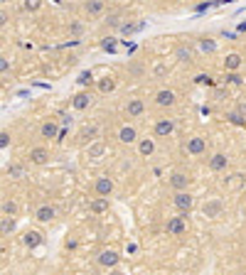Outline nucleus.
Returning a JSON list of instances; mask_svg holds the SVG:
<instances>
[{"mask_svg": "<svg viewBox=\"0 0 246 275\" xmlns=\"http://www.w3.org/2000/svg\"><path fill=\"white\" fill-rule=\"evenodd\" d=\"M172 204H175V209H178L180 214H184V216L194 209V199H192V194H190V192H175Z\"/></svg>", "mask_w": 246, "mask_h": 275, "instance_id": "f257e3e1", "label": "nucleus"}, {"mask_svg": "<svg viewBox=\"0 0 246 275\" xmlns=\"http://www.w3.org/2000/svg\"><path fill=\"white\" fill-rule=\"evenodd\" d=\"M96 261H98V266H101V268H108V271H111V268H118L121 256H118L116 251L106 248V251H101V253H98V258H96Z\"/></svg>", "mask_w": 246, "mask_h": 275, "instance_id": "f03ea898", "label": "nucleus"}, {"mask_svg": "<svg viewBox=\"0 0 246 275\" xmlns=\"http://www.w3.org/2000/svg\"><path fill=\"white\" fill-rule=\"evenodd\" d=\"M165 231L170 234V236H182L184 231H187V219L182 216H172V219H168V224H165Z\"/></svg>", "mask_w": 246, "mask_h": 275, "instance_id": "7ed1b4c3", "label": "nucleus"}, {"mask_svg": "<svg viewBox=\"0 0 246 275\" xmlns=\"http://www.w3.org/2000/svg\"><path fill=\"white\" fill-rule=\"evenodd\" d=\"M184 150H187V155H204L207 153V140L200 138V135H192V138L187 140Z\"/></svg>", "mask_w": 246, "mask_h": 275, "instance_id": "20e7f679", "label": "nucleus"}, {"mask_svg": "<svg viewBox=\"0 0 246 275\" xmlns=\"http://www.w3.org/2000/svg\"><path fill=\"white\" fill-rule=\"evenodd\" d=\"M94 192H96V197H111V192H114V180L111 177H98L96 182H94Z\"/></svg>", "mask_w": 246, "mask_h": 275, "instance_id": "39448f33", "label": "nucleus"}, {"mask_svg": "<svg viewBox=\"0 0 246 275\" xmlns=\"http://www.w3.org/2000/svg\"><path fill=\"white\" fill-rule=\"evenodd\" d=\"M202 212H204V216H210V219H219V216L224 214V204H222V199H207L204 207H202Z\"/></svg>", "mask_w": 246, "mask_h": 275, "instance_id": "423d86ee", "label": "nucleus"}, {"mask_svg": "<svg viewBox=\"0 0 246 275\" xmlns=\"http://www.w3.org/2000/svg\"><path fill=\"white\" fill-rule=\"evenodd\" d=\"M244 184H246L244 175H242V172H234V175H229V177L224 180V189H226V192H239Z\"/></svg>", "mask_w": 246, "mask_h": 275, "instance_id": "0eeeda50", "label": "nucleus"}, {"mask_svg": "<svg viewBox=\"0 0 246 275\" xmlns=\"http://www.w3.org/2000/svg\"><path fill=\"white\" fill-rule=\"evenodd\" d=\"M190 182H192V180H190L184 172H172V175H170V187H172L175 192H184V189L190 187Z\"/></svg>", "mask_w": 246, "mask_h": 275, "instance_id": "6e6552de", "label": "nucleus"}, {"mask_svg": "<svg viewBox=\"0 0 246 275\" xmlns=\"http://www.w3.org/2000/svg\"><path fill=\"white\" fill-rule=\"evenodd\" d=\"M72 106H74V111H86V108L92 106V93L79 91L74 98H72Z\"/></svg>", "mask_w": 246, "mask_h": 275, "instance_id": "1a4fd4ad", "label": "nucleus"}, {"mask_svg": "<svg viewBox=\"0 0 246 275\" xmlns=\"http://www.w3.org/2000/svg\"><path fill=\"white\" fill-rule=\"evenodd\" d=\"M155 103L158 106H162V108H170V106H175V91H170V89H162V91L155 93Z\"/></svg>", "mask_w": 246, "mask_h": 275, "instance_id": "9d476101", "label": "nucleus"}, {"mask_svg": "<svg viewBox=\"0 0 246 275\" xmlns=\"http://www.w3.org/2000/svg\"><path fill=\"white\" fill-rule=\"evenodd\" d=\"M54 216H57V209H54V207H50V204H42V207L34 212V219H37V221H42V224H50Z\"/></svg>", "mask_w": 246, "mask_h": 275, "instance_id": "9b49d317", "label": "nucleus"}, {"mask_svg": "<svg viewBox=\"0 0 246 275\" xmlns=\"http://www.w3.org/2000/svg\"><path fill=\"white\" fill-rule=\"evenodd\" d=\"M143 111H146V103H143L140 98H130V101L126 103V113H128L130 118H138V116H143Z\"/></svg>", "mask_w": 246, "mask_h": 275, "instance_id": "f8f14e48", "label": "nucleus"}, {"mask_svg": "<svg viewBox=\"0 0 246 275\" xmlns=\"http://www.w3.org/2000/svg\"><path fill=\"white\" fill-rule=\"evenodd\" d=\"M226 165H229V157L224 153H214L210 157V170L212 172H222V170H226Z\"/></svg>", "mask_w": 246, "mask_h": 275, "instance_id": "ddd939ff", "label": "nucleus"}, {"mask_svg": "<svg viewBox=\"0 0 246 275\" xmlns=\"http://www.w3.org/2000/svg\"><path fill=\"white\" fill-rule=\"evenodd\" d=\"M172 130H175V123L168 121V118L155 123V135H158V138H168V135H172Z\"/></svg>", "mask_w": 246, "mask_h": 275, "instance_id": "4468645a", "label": "nucleus"}, {"mask_svg": "<svg viewBox=\"0 0 246 275\" xmlns=\"http://www.w3.org/2000/svg\"><path fill=\"white\" fill-rule=\"evenodd\" d=\"M118 140H121V143H126V145L136 143V140H138V133H136V128H133V125H123L121 130H118Z\"/></svg>", "mask_w": 246, "mask_h": 275, "instance_id": "2eb2a0df", "label": "nucleus"}, {"mask_svg": "<svg viewBox=\"0 0 246 275\" xmlns=\"http://www.w3.org/2000/svg\"><path fill=\"white\" fill-rule=\"evenodd\" d=\"M89 212L92 214H104V212H108V197H96L89 202Z\"/></svg>", "mask_w": 246, "mask_h": 275, "instance_id": "dca6fc26", "label": "nucleus"}, {"mask_svg": "<svg viewBox=\"0 0 246 275\" xmlns=\"http://www.w3.org/2000/svg\"><path fill=\"white\" fill-rule=\"evenodd\" d=\"M40 133H42V138H60V125L57 123H52V121H47V123H42V128H40Z\"/></svg>", "mask_w": 246, "mask_h": 275, "instance_id": "f3484780", "label": "nucleus"}, {"mask_svg": "<svg viewBox=\"0 0 246 275\" xmlns=\"http://www.w3.org/2000/svg\"><path fill=\"white\" fill-rule=\"evenodd\" d=\"M40 244H42V234L40 231H25V236H22V246L25 248H37Z\"/></svg>", "mask_w": 246, "mask_h": 275, "instance_id": "a211bd4d", "label": "nucleus"}, {"mask_svg": "<svg viewBox=\"0 0 246 275\" xmlns=\"http://www.w3.org/2000/svg\"><path fill=\"white\" fill-rule=\"evenodd\" d=\"M50 160V153L44 150V148H32L30 150V162L32 165H44Z\"/></svg>", "mask_w": 246, "mask_h": 275, "instance_id": "6ab92c4d", "label": "nucleus"}, {"mask_svg": "<svg viewBox=\"0 0 246 275\" xmlns=\"http://www.w3.org/2000/svg\"><path fill=\"white\" fill-rule=\"evenodd\" d=\"M104 153H106V145H104L101 140H94V143H89V148H86V155H89L92 160L104 157Z\"/></svg>", "mask_w": 246, "mask_h": 275, "instance_id": "aec40b11", "label": "nucleus"}, {"mask_svg": "<svg viewBox=\"0 0 246 275\" xmlns=\"http://www.w3.org/2000/svg\"><path fill=\"white\" fill-rule=\"evenodd\" d=\"M138 153L143 155V157H150L155 153V140L153 138H143L140 143H138Z\"/></svg>", "mask_w": 246, "mask_h": 275, "instance_id": "412c9836", "label": "nucleus"}, {"mask_svg": "<svg viewBox=\"0 0 246 275\" xmlns=\"http://www.w3.org/2000/svg\"><path fill=\"white\" fill-rule=\"evenodd\" d=\"M104 7H106L104 0H86V5H84V10H86L89 15H101Z\"/></svg>", "mask_w": 246, "mask_h": 275, "instance_id": "4be33fe9", "label": "nucleus"}, {"mask_svg": "<svg viewBox=\"0 0 246 275\" xmlns=\"http://www.w3.org/2000/svg\"><path fill=\"white\" fill-rule=\"evenodd\" d=\"M242 66V57L239 54H226V59H224V69L226 71H236Z\"/></svg>", "mask_w": 246, "mask_h": 275, "instance_id": "5701e85b", "label": "nucleus"}, {"mask_svg": "<svg viewBox=\"0 0 246 275\" xmlns=\"http://www.w3.org/2000/svg\"><path fill=\"white\" fill-rule=\"evenodd\" d=\"M12 231H15V219H12V216H2V221H0V234L8 236V234H12Z\"/></svg>", "mask_w": 246, "mask_h": 275, "instance_id": "b1692460", "label": "nucleus"}, {"mask_svg": "<svg viewBox=\"0 0 246 275\" xmlns=\"http://www.w3.org/2000/svg\"><path fill=\"white\" fill-rule=\"evenodd\" d=\"M18 212H20V207L12 199H5L2 202V216H18Z\"/></svg>", "mask_w": 246, "mask_h": 275, "instance_id": "393cba45", "label": "nucleus"}, {"mask_svg": "<svg viewBox=\"0 0 246 275\" xmlns=\"http://www.w3.org/2000/svg\"><path fill=\"white\" fill-rule=\"evenodd\" d=\"M8 177L22 180V177H25V167H22V165H8Z\"/></svg>", "mask_w": 246, "mask_h": 275, "instance_id": "a878e982", "label": "nucleus"}, {"mask_svg": "<svg viewBox=\"0 0 246 275\" xmlns=\"http://www.w3.org/2000/svg\"><path fill=\"white\" fill-rule=\"evenodd\" d=\"M114 89H116V81H114L111 76H106V79H101V81H98V91H101V93H111Z\"/></svg>", "mask_w": 246, "mask_h": 275, "instance_id": "bb28decb", "label": "nucleus"}, {"mask_svg": "<svg viewBox=\"0 0 246 275\" xmlns=\"http://www.w3.org/2000/svg\"><path fill=\"white\" fill-rule=\"evenodd\" d=\"M96 133H98V130H96V125H89V128H84V130L79 133V138H82V140L94 143V140H96Z\"/></svg>", "mask_w": 246, "mask_h": 275, "instance_id": "cd10ccee", "label": "nucleus"}, {"mask_svg": "<svg viewBox=\"0 0 246 275\" xmlns=\"http://www.w3.org/2000/svg\"><path fill=\"white\" fill-rule=\"evenodd\" d=\"M76 81H79L82 86H92V84H94V74H92V71H82Z\"/></svg>", "mask_w": 246, "mask_h": 275, "instance_id": "c85d7f7f", "label": "nucleus"}, {"mask_svg": "<svg viewBox=\"0 0 246 275\" xmlns=\"http://www.w3.org/2000/svg\"><path fill=\"white\" fill-rule=\"evenodd\" d=\"M40 7H42V0H25V10L34 12V10H40Z\"/></svg>", "mask_w": 246, "mask_h": 275, "instance_id": "c756f323", "label": "nucleus"}, {"mask_svg": "<svg viewBox=\"0 0 246 275\" xmlns=\"http://www.w3.org/2000/svg\"><path fill=\"white\" fill-rule=\"evenodd\" d=\"M111 27H121V15H108V20H106Z\"/></svg>", "mask_w": 246, "mask_h": 275, "instance_id": "7c9ffc66", "label": "nucleus"}, {"mask_svg": "<svg viewBox=\"0 0 246 275\" xmlns=\"http://www.w3.org/2000/svg\"><path fill=\"white\" fill-rule=\"evenodd\" d=\"M8 145H10V135H8V130H2V133H0V148L5 150Z\"/></svg>", "mask_w": 246, "mask_h": 275, "instance_id": "2f4dec72", "label": "nucleus"}, {"mask_svg": "<svg viewBox=\"0 0 246 275\" xmlns=\"http://www.w3.org/2000/svg\"><path fill=\"white\" fill-rule=\"evenodd\" d=\"M178 57H180V61H190L192 59V52L190 49H178Z\"/></svg>", "mask_w": 246, "mask_h": 275, "instance_id": "473e14b6", "label": "nucleus"}, {"mask_svg": "<svg viewBox=\"0 0 246 275\" xmlns=\"http://www.w3.org/2000/svg\"><path fill=\"white\" fill-rule=\"evenodd\" d=\"M202 49H204V52H214L216 47H214V42H207V39H202Z\"/></svg>", "mask_w": 246, "mask_h": 275, "instance_id": "72a5a7b5", "label": "nucleus"}, {"mask_svg": "<svg viewBox=\"0 0 246 275\" xmlns=\"http://www.w3.org/2000/svg\"><path fill=\"white\" fill-rule=\"evenodd\" d=\"M0 71H2V74L8 71V59H5V57H0Z\"/></svg>", "mask_w": 246, "mask_h": 275, "instance_id": "f704fd0d", "label": "nucleus"}, {"mask_svg": "<svg viewBox=\"0 0 246 275\" xmlns=\"http://www.w3.org/2000/svg\"><path fill=\"white\" fill-rule=\"evenodd\" d=\"M108 275H126V273H123V271H118V268H111V271H108Z\"/></svg>", "mask_w": 246, "mask_h": 275, "instance_id": "c9c22d12", "label": "nucleus"}, {"mask_svg": "<svg viewBox=\"0 0 246 275\" xmlns=\"http://www.w3.org/2000/svg\"><path fill=\"white\" fill-rule=\"evenodd\" d=\"M239 113H242V116H246V103H239Z\"/></svg>", "mask_w": 246, "mask_h": 275, "instance_id": "e433bc0d", "label": "nucleus"}, {"mask_svg": "<svg viewBox=\"0 0 246 275\" xmlns=\"http://www.w3.org/2000/svg\"><path fill=\"white\" fill-rule=\"evenodd\" d=\"M232 275H244V273H232Z\"/></svg>", "mask_w": 246, "mask_h": 275, "instance_id": "4c0bfd02", "label": "nucleus"}, {"mask_svg": "<svg viewBox=\"0 0 246 275\" xmlns=\"http://www.w3.org/2000/svg\"><path fill=\"white\" fill-rule=\"evenodd\" d=\"M114 2H123V0H114Z\"/></svg>", "mask_w": 246, "mask_h": 275, "instance_id": "58836bf2", "label": "nucleus"}, {"mask_svg": "<svg viewBox=\"0 0 246 275\" xmlns=\"http://www.w3.org/2000/svg\"><path fill=\"white\" fill-rule=\"evenodd\" d=\"M2 2H8V0H2Z\"/></svg>", "mask_w": 246, "mask_h": 275, "instance_id": "ea45409f", "label": "nucleus"}, {"mask_svg": "<svg viewBox=\"0 0 246 275\" xmlns=\"http://www.w3.org/2000/svg\"><path fill=\"white\" fill-rule=\"evenodd\" d=\"M143 2H148V0H143Z\"/></svg>", "mask_w": 246, "mask_h": 275, "instance_id": "a19ab883", "label": "nucleus"}]
</instances>
